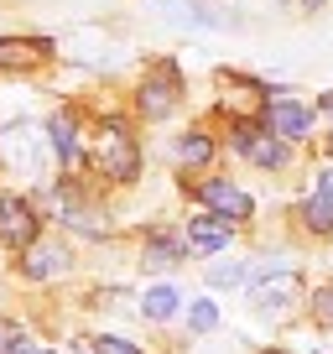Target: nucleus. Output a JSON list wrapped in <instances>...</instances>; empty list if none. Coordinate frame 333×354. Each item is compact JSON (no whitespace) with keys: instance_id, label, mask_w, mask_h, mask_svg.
Listing matches in <instances>:
<instances>
[{"instance_id":"obj_1","label":"nucleus","mask_w":333,"mask_h":354,"mask_svg":"<svg viewBox=\"0 0 333 354\" xmlns=\"http://www.w3.org/2000/svg\"><path fill=\"white\" fill-rule=\"evenodd\" d=\"M94 162H99V172H104V177H115V183H131V177L141 172V151H135V136L125 131L120 120H104Z\"/></svg>"},{"instance_id":"obj_17","label":"nucleus","mask_w":333,"mask_h":354,"mask_svg":"<svg viewBox=\"0 0 333 354\" xmlns=\"http://www.w3.org/2000/svg\"><path fill=\"white\" fill-rule=\"evenodd\" d=\"M47 47L42 42H0V68H26V63H37Z\"/></svg>"},{"instance_id":"obj_2","label":"nucleus","mask_w":333,"mask_h":354,"mask_svg":"<svg viewBox=\"0 0 333 354\" xmlns=\"http://www.w3.org/2000/svg\"><path fill=\"white\" fill-rule=\"evenodd\" d=\"M178 100H182V78H178L172 63H156L151 73H146L141 94H135V104H141L146 120H166V115L178 110Z\"/></svg>"},{"instance_id":"obj_18","label":"nucleus","mask_w":333,"mask_h":354,"mask_svg":"<svg viewBox=\"0 0 333 354\" xmlns=\"http://www.w3.org/2000/svg\"><path fill=\"white\" fill-rule=\"evenodd\" d=\"M209 281H213V287H245V281H250V266H245V261H224V266H213V271H209Z\"/></svg>"},{"instance_id":"obj_10","label":"nucleus","mask_w":333,"mask_h":354,"mask_svg":"<svg viewBox=\"0 0 333 354\" xmlns=\"http://www.w3.org/2000/svg\"><path fill=\"white\" fill-rule=\"evenodd\" d=\"M47 141H53V151H57V162H63V167L78 162V120L68 110H57L53 120H47Z\"/></svg>"},{"instance_id":"obj_19","label":"nucleus","mask_w":333,"mask_h":354,"mask_svg":"<svg viewBox=\"0 0 333 354\" xmlns=\"http://www.w3.org/2000/svg\"><path fill=\"white\" fill-rule=\"evenodd\" d=\"M0 354H32V339L16 323H0Z\"/></svg>"},{"instance_id":"obj_13","label":"nucleus","mask_w":333,"mask_h":354,"mask_svg":"<svg viewBox=\"0 0 333 354\" xmlns=\"http://www.w3.org/2000/svg\"><path fill=\"white\" fill-rule=\"evenodd\" d=\"M166 21H178V26H229V16L209 11L198 0H166Z\"/></svg>"},{"instance_id":"obj_11","label":"nucleus","mask_w":333,"mask_h":354,"mask_svg":"<svg viewBox=\"0 0 333 354\" xmlns=\"http://www.w3.org/2000/svg\"><path fill=\"white\" fill-rule=\"evenodd\" d=\"M21 271L32 281H47V277H57V271H68V250H57V245H32L26 261H21Z\"/></svg>"},{"instance_id":"obj_4","label":"nucleus","mask_w":333,"mask_h":354,"mask_svg":"<svg viewBox=\"0 0 333 354\" xmlns=\"http://www.w3.org/2000/svg\"><path fill=\"white\" fill-rule=\"evenodd\" d=\"M302 297V277L292 271V266H271V271H260L256 281H250V302H256L260 313H287L292 302Z\"/></svg>"},{"instance_id":"obj_20","label":"nucleus","mask_w":333,"mask_h":354,"mask_svg":"<svg viewBox=\"0 0 333 354\" xmlns=\"http://www.w3.org/2000/svg\"><path fill=\"white\" fill-rule=\"evenodd\" d=\"M188 323H193V333H209L213 323H219V308H213V302H193Z\"/></svg>"},{"instance_id":"obj_16","label":"nucleus","mask_w":333,"mask_h":354,"mask_svg":"<svg viewBox=\"0 0 333 354\" xmlns=\"http://www.w3.org/2000/svg\"><path fill=\"white\" fill-rule=\"evenodd\" d=\"M209 156H213V141H209L203 131H188V136L178 141V162H182V167H203Z\"/></svg>"},{"instance_id":"obj_23","label":"nucleus","mask_w":333,"mask_h":354,"mask_svg":"<svg viewBox=\"0 0 333 354\" xmlns=\"http://www.w3.org/2000/svg\"><path fill=\"white\" fill-rule=\"evenodd\" d=\"M318 110H323V115L333 120V94H323V100H318Z\"/></svg>"},{"instance_id":"obj_21","label":"nucleus","mask_w":333,"mask_h":354,"mask_svg":"<svg viewBox=\"0 0 333 354\" xmlns=\"http://www.w3.org/2000/svg\"><path fill=\"white\" fill-rule=\"evenodd\" d=\"M312 313H318L323 328H333V287H318V297H312Z\"/></svg>"},{"instance_id":"obj_6","label":"nucleus","mask_w":333,"mask_h":354,"mask_svg":"<svg viewBox=\"0 0 333 354\" xmlns=\"http://www.w3.org/2000/svg\"><path fill=\"white\" fill-rule=\"evenodd\" d=\"M198 198L209 203V214H219V219H229V224L250 219V209H256V203H250V193H240L234 183H219V177H209V183H203Z\"/></svg>"},{"instance_id":"obj_14","label":"nucleus","mask_w":333,"mask_h":354,"mask_svg":"<svg viewBox=\"0 0 333 354\" xmlns=\"http://www.w3.org/2000/svg\"><path fill=\"white\" fill-rule=\"evenodd\" d=\"M182 261V245L172 240V234H151V240H146V271H172V266Z\"/></svg>"},{"instance_id":"obj_15","label":"nucleus","mask_w":333,"mask_h":354,"mask_svg":"<svg viewBox=\"0 0 333 354\" xmlns=\"http://www.w3.org/2000/svg\"><path fill=\"white\" fill-rule=\"evenodd\" d=\"M178 302H182V297H178L172 287H151V292L141 297V313H146L151 323H166L172 313H178Z\"/></svg>"},{"instance_id":"obj_7","label":"nucleus","mask_w":333,"mask_h":354,"mask_svg":"<svg viewBox=\"0 0 333 354\" xmlns=\"http://www.w3.org/2000/svg\"><path fill=\"white\" fill-rule=\"evenodd\" d=\"M0 151H6V162L11 167H42V131H32V125H11V131L0 136Z\"/></svg>"},{"instance_id":"obj_12","label":"nucleus","mask_w":333,"mask_h":354,"mask_svg":"<svg viewBox=\"0 0 333 354\" xmlns=\"http://www.w3.org/2000/svg\"><path fill=\"white\" fill-rule=\"evenodd\" d=\"M307 125H312V115L302 110V104H292V100H276V104H271V131H276L281 141L307 136Z\"/></svg>"},{"instance_id":"obj_9","label":"nucleus","mask_w":333,"mask_h":354,"mask_svg":"<svg viewBox=\"0 0 333 354\" xmlns=\"http://www.w3.org/2000/svg\"><path fill=\"white\" fill-rule=\"evenodd\" d=\"M302 219H307L312 234H328V230H333V172L318 177V188H312V198H307V209H302Z\"/></svg>"},{"instance_id":"obj_5","label":"nucleus","mask_w":333,"mask_h":354,"mask_svg":"<svg viewBox=\"0 0 333 354\" xmlns=\"http://www.w3.org/2000/svg\"><path fill=\"white\" fill-rule=\"evenodd\" d=\"M234 151L250 156V162L266 167V172H276V167L292 162V146L281 141L276 131H256V125H240V131H234Z\"/></svg>"},{"instance_id":"obj_8","label":"nucleus","mask_w":333,"mask_h":354,"mask_svg":"<svg viewBox=\"0 0 333 354\" xmlns=\"http://www.w3.org/2000/svg\"><path fill=\"white\" fill-rule=\"evenodd\" d=\"M229 234H234V224L229 219H219V214H203V219H193L188 224V245L193 250H224V245H229Z\"/></svg>"},{"instance_id":"obj_22","label":"nucleus","mask_w":333,"mask_h":354,"mask_svg":"<svg viewBox=\"0 0 333 354\" xmlns=\"http://www.w3.org/2000/svg\"><path fill=\"white\" fill-rule=\"evenodd\" d=\"M94 349L99 354H141L131 339H115V333H104V339H94Z\"/></svg>"},{"instance_id":"obj_24","label":"nucleus","mask_w":333,"mask_h":354,"mask_svg":"<svg viewBox=\"0 0 333 354\" xmlns=\"http://www.w3.org/2000/svg\"><path fill=\"white\" fill-rule=\"evenodd\" d=\"M302 6H323V0H302Z\"/></svg>"},{"instance_id":"obj_3","label":"nucleus","mask_w":333,"mask_h":354,"mask_svg":"<svg viewBox=\"0 0 333 354\" xmlns=\"http://www.w3.org/2000/svg\"><path fill=\"white\" fill-rule=\"evenodd\" d=\"M37 209L21 198V193H0V245H11V250H32L37 245Z\"/></svg>"}]
</instances>
